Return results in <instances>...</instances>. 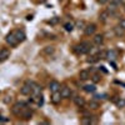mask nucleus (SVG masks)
<instances>
[{
	"instance_id": "1",
	"label": "nucleus",
	"mask_w": 125,
	"mask_h": 125,
	"mask_svg": "<svg viewBox=\"0 0 125 125\" xmlns=\"http://www.w3.org/2000/svg\"><path fill=\"white\" fill-rule=\"evenodd\" d=\"M90 49H91V44L88 43V41H83V43L75 45V48H74V50L76 51L78 54H80V55H83V54H88L89 51H90Z\"/></svg>"
},
{
	"instance_id": "2",
	"label": "nucleus",
	"mask_w": 125,
	"mask_h": 125,
	"mask_svg": "<svg viewBox=\"0 0 125 125\" xmlns=\"http://www.w3.org/2000/svg\"><path fill=\"white\" fill-rule=\"evenodd\" d=\"M34 84H35L34 81H26L25 84L21 86V89H20V93H21L23 95H31V91H33Z\"/></svg>"
},
{
	"instance_id": "3",
	"label": "nucleus",
	"mask_w": 125,
	"mask_h": 125,
	"mask_svg": "<svg viewBox=\"0 0 125 125\" xmlns=\"http://www.w3.org/2000/svg\"><path fill=\"white\" fill-rule=\"evenodd\" d=\"M5 41H6V44L10 45V46H16V45L19 44V41H18V39H16V36H15V34H14V31H11V33H9V34L6 35Z\"/></svg>"
},
{
	"instance_id": "4",
	"label": "nucleus",
	"mask_w": 125,
	"mask_h": 125,
	"mask_svg": "<svg viewBox=\"0 0 125 125\" xmlns=\"http://www.w3.org/2000/svg\"><path fill=\"white\" fill-rule=\"evenodd\" d=\"M31 115H33V110H31L29 106H24L23 109H21V111H20V114L18 116H20V118H23V119H25V120H29L30 118H31Z\"/></svg>"
},
{
	"instance_id": "5",
	"label": "nucleus",
	"mask_w": 125,
	"mask_h": 125,
	"mask_svg": "<svg viewBox=\"0 0 125 125\" xmlns=\"http://www.w3.org/2000/svg\"><path fill=\"white\" fill-rule=\"evenodd\" d=\"M95 31H96V25H95V24H88V25H85V28H84V33H85V35H88V36L93 35Z\"/></svg>"
},
{
	"instance_id": "6",
	"label": "nucleus",
	"mask_w": 125,
	"mask_h": 125,
	"mask_svg": "<svg viewBox=\"0 0 125 125\" xmlns=\"http://www.w3.org/2000/svg\"><path fill=\"white\" fill-rule=\"evenodd\" d=\"M60 83L56 81V80H51L50 81V84H49V90L51 93H55V91H59L60 90Z\"/></svg>"
},
{
	"instance_id": "7",
	"label": "nucleus",
	"mask_w": 125,
	"mask_h": 125,
	"mask_svg": "<svg viewBox=\"0 0 125 125\" xmlns=\"http://www.w3.org/2000/svg\"><path fill=\"white\" fill-rule=\"evenodd\" d=\"M25 105H26L25 103H16V104H14V106L11 108V111L15 114V115H19L20 111H21V109H23Z\"/></svg>"
},
{
	"instance_id": "8",
	"label": "nucleus",
	"mask_w": 125,
	"mask_h": 125,
	"mask_svg": "<svg viewBox=\"0 0 125 125\" xmlns=\"http://www.w3.org/2000/svg\"><path fill=\"white\" fill-rule=\"evenodd\" d=\"M14 34H15V36H16V39H18L19 43H23V41L25 40V38H26V35H25V33H24V30H20V29L14 30Z\"/></svg>"
},
{
	"instance_id": "9",
	"label": "nucleus",
	"mask_w": 125,
	"mask_h": 125,
	"mask_svg": "<svg viewBox=\"0 0 125 125\" xmlns=\"http://www.w3.org/2000/svg\"><path fill=\"white\" fill-rule=\"evenodd\" d=\"M60 94H61V98L66 99V98H70V96H71V90H70V88H68V86H62V88L60 89Z\"/></svg>"
},
{
	"instance_id": "10",
	"label": "nucleus",
	"mask_w": 125,
	"mask_h": 125,
	"mask_svg": "<svg viewBox=\"0 0 125 125\" xmlns=\"http://www.w3.org/2000/svg\"><path fill=\"white\" fill-rule=\"evenodd\" d=\"M10 56V51L8 49H1L0 50V61H5Z\"/></svg>"
},
{
	"instance_id": "11",
	"label": "nucleus",
	"mask_w": 125,
	"mask_h": 125,
	"mask_svg": "<svg viewBox=\"0 0 125 125\" xmlns=\"http://www.w3.org/2000/svg\"><path fill=\"white\" fill-rule=\"evenodd\" d=\"M113 30H114V33H115V35H116V36H119V38L125 35V30H124V29H123L120 25L114 26V28H113Z\"/></svg>"
},
{
	"instance_id": "12",
	"label": "nucleus",
	"mask_w": 125,
	"mask_h": 125,
	"mask_svg": "<svg viewBox=\"0 0 125 125\" xmlns=\"http://www.w3.org/2000/svg\"><path fill=\"white\" fill-rule=\"evenodd\" d=\"M53 95H51V101H53L54 104H58L60 103L61 100V94H60V90L59 91H55V93H51Z\"/></svg>"
},
{
	"instance_id": "13",
	"label": "nucleus",
	"mask_w": 125,
	"mask_h": 125,
	"mask_svg": "<svg viewBox=\"0 0 125 125\" xmlns=\"http://www.w3.org/2000/svg\"><path fill=\"white\" fill-rule=\"evenodd\" d=\"M74 103H75V105L78 106V108H83L85 105V100H84V98H81V96H75L74 98Z\"/></svg>"
},
{
	"instance_id": "14",
	"label": "nucleus",
	"mask_w": 125,
	"mask_h": 125,
	"mask_svg": "<svg viewBox=\"0 0 125 125\" xmlns=\"http://www.w3.org/2000/svg\"><path fill=\"white\" fill-rule=\"evenodd\" d=\"M88 106H89V109H93V110H96V109H99V108H100L99 100H96V99L90 100V101H89V104H88Z\"/></svg>"
},
{
	"instance_id": "15",
	"label": "nucleus",
	"mask_w": 125,
	"mask_h": 125,
	"mask_svg": "<svg viewBox=\"0 0 125 125\" xmlns=\"http://www.w3.org/2000/svg\"><path fill=\"white\" fill-rule=\"evenodd\" d=\"M94 44H96V45H103L104 43V36L101 34H96L95 36H94Z\"/></svg>"
},
{
	"instance_id": "16",
	"label": "nucleus",
	"mask_w": 125,
	"mask_h": 125,
	"mask_svg": "<svg viewBox=\"0 0 125 125\" xmlns=\"http://www.w3.org/2000/svg\"><path fill=\"white\" fill-rule=\"evenodd\" d=\"M106 58L110 60V61H113V60H115L116 58H118V53L115 50H110V51H106Z\"/></svg>"
},
{
	"instance_id": "17",
	"label": "nucleus",
	"mask_w": 125,
	"mask_h": 125,
	"mask_svg": "<svg viewBox=\"0 0 125 125\" xmlns=\"http://www.w3.org/2000/svg\"><path fill=\"white\" fill-rule=\"evenodd\" d=\"M90 78V74H89V70H81L79 73V79L80 80H88Z\"/></svg>"
},
{
	"instance_id": "18",
	"label": "nucleus",
	"mask_w": 125,
	"mask_h": 125,
	"mask_svg": "<svg viewBox=\"0 0 125 125\" xmlns=\"http://www.w3.org/2000/svg\"><path fill=\"white\" fill-rule=\"evenodd\" d=\"M108 18H109V14H108L106 10H104V11H101V13H100V15H99V20H100L101 23H106Z\"/></svg>"
},
{
	"instance_id": "19",
	"label": "nucleus",
	"mask_w": 125,
	"mask_h": 125,
	"mask_svg": "<svg viewBox=\"0 0 125 125\" xmlns=\"http://www.w3.org/2000/svg\"><path fill=\"white\" fill-rule=\"evenodd\" d=\"M84 91H86V93H94L96 90V86L94 85V84H86V85H84Z\"/></svg>"
},
{
	"instance_id": "20",
	"label": "nucleus",
	"mask_w": 125,
	"mask_h": 125,
	"mask_svg": "<svg viewBox=\"0 0 125 125\" xmlns=\"http://www.w3.org/2000/svg\"><path fill=\"white\" fill-rule=\"evenodd\" d=\"M115 103L118 108H125V98H119Z\"/></svg>"
},
{
	"instance_id": "21",
	"label": "nucleus",
	"mask_w": 125,
	"mask_h": 125,
	"mask_svg": "<svg viewBox=\"0 0 125 125\" xmlns=\"http://www.w3.org/2000/svg\"><path fill=\"white\" fill-rule=\"evenodd\" d=\"M64 29L66 31H73V29H74V24L73 23H66V24H64Z\"/></svg>"
},
{
	"instance_id": "22",
	"label": "nucleus",
	"mask_w": 125,
	"mask_h": 125,
	"mask_svg": "<svg viewBox=\"0 0 125 125\" xmlns=\"http://www.w3.org/2000/svg\"><path fill=\"white\" fill-rule=\"evenodd\" d=\"M94 98H95L96 100H103V99H106V95L105 94H96Z\"/></svg>"
},
{
	"instance_id": "23",
	"label": "nucleus",
	"mask_w": 125,
	"mask_h": 125,
	"mask_svg": "<svg viewBox=\"0 0 125 125\" xmlns=\"http://www.w3.org/2000/svg\"><path fill=\"white\" fill-rule=\"evenodd\" d=\"M81 124H85V125H88V124H91V119H90V116H88V118H84V119H81Z\"/></svg>"
},
{
	"instance_id": "24",
	"label": "nucleus",
	"mask_w": 125,
	"mask_h": 125,
	"mask_svg": "<svg viewBox=\"0 0 125 125\" xmlns=\"http://www.w3.org/2000/svg\"><path fill=\"white\" fill-rule=\"evenodd\" d=\"M54 51V48L53 46H46V49H44V53L45 54H51Z\"/></svg>"
},
{
	"instance_id": "25",
	"label": "nucleus",
	"mask_w": 125,
	"mask_h": 125,
	"mask_svg": "<svg viewBox=\"0 0 125 125\" xmlns=\"http://www.w3.org/2000/svg\"><path fill=\"white\" fill-rule=\"evenodd\" d=\"M76 26H78L79 29H84V28H85V23H84V21H78Z\"/></svg>"
},
{
	"instance_id": "26",
	"label": "nucleus",
	"mask_w": 125,
	"mask_h": 125,
	"mask_svg": "<svg viewBox=\"0 0 125 125\" xmlns=\"http://www.w3.org/2000/svg\"><path fill=\"white\" fill-rule=\"evenodd\" d=\"M91 79H93V81H94V83H98V81H100V80H101V78H100L99 75H94Z\"/></svg>"
},
{
	"instance_id": "27",
	"label": "nucleus",
	"mask_w": 125,
	"mask_h": 125,
	"mask_svg": "<svg viewBox=\"0 0 125 125\" xmlns=\"http://www.w3.org/2000/svg\"><path fill=\"white\" fill-rule=\"evenodd\" d=\"M58 21H59V18H54V19L49 20V24H56Z\"/></svg>"
},
{
	"instance_id": "28",
	"label": "nucleus",
	"mask_w": 125,
	"mask_h": 125,
	"mask_svg": "<svg viewBox=\"0 0 125 125\" xmlns=\"http://www.w3.org/2000/svg\"><path fill=\"white\" fill-rule=\"evenodd\" d=\"M119 25H120V26H121V28H123V29L125 30V19H121V20H120Z\"/></svg>"
},
{
	"instance_id": "29",
	"label": "nucleus",
	"mask_w": 125,
	"mask_h": 125,
	"mask_svg": "<svg viewBox=\"0 0 125 125\" xmlns=\"http://www.w3.org/2000/svg\"><path fill=\"white\" fill-rule=\"evenodd\" d=\"M8 121V119L5 118V116H3V115H0V123H6Z\"/></svg>"
},
{
	"instance_id": "30",
	"label": "nucleus",
	"mask_w": 125,
	"mask_h": 125,
	"mask_svg": "<svg viewBox=\"0 0 125 125\" xmlns=\"http://www.w3.org/2000/svg\"><path fill=\"white\" fill-rule=\"evenodd\" d=\"M98 3H100V4H106L108 0H98Z\"/></svg>"
},
{
	"instance_id": "31",
	"label": "nucleus",
	"mask_w": 125,
	"mask_h": 125,
	"mask_svg": "<svg viewBox=\"0 0 125 125\" xmlns=\"http://www.w3.org/2000/svg\"><path fill=\"white\" fill-rule=\"evenodd\" d=\"M39 1H40V3H45V1H46V0H39Z\"/></svg>"
},
{
	"instance_id": "32",
	"label": "nucleus",
	"mask_w": 125,
	"mask_h": 125,
	"mask_svg": "<svg viewBox=\"0 0 125 125\" xmlns=\"http://www.w3.org/2000/svg\"><path fill=\"white\" fill-rule=\"evenodd\" d=\"M124 11H125V4H124Z\"/></svg>"
},
{
	"instance_id": "33",
	"label": "nucleus",
	"mask_w": 125,
	"mask_h": 125,
	"mask_svg": "<svg viewBox=\"0 0 125 125\" xmlns=\"http://www.w3.org/2000/svg\"><path fill=\"white\" fill-rule=\"evenodd\" d=\"M123 3H124V4H125V0H123Z\"/></svg>"
},
{
	"instance_id": "34",
	"label": "nucleus",
	"mask_w": 125,
	"mask_h": 125,
	"mask_svg": "<svg viewBox=\"0 0 125 125\" xmlns=\"http://www.w3.org/2000/svg\"><path fill=\"white\" fill-rule=\"evenodd\" d=\"M59 1H62V0H59Z\"/></svg>"
}]
</instances>
